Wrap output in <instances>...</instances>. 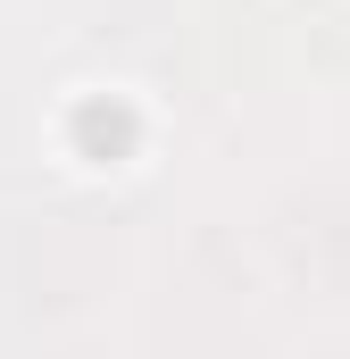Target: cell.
I'll use <instances>...</instances> for the list:
<instances>
[{
  "label": "cell",
  "mask_w": 350,
  "mask_h": 359,
  "mask_svg": "<svg viewBox=\"0 0 350 359\" xmlns=\"http://www.w3.org/2000/svg\"><path fill=\"white\" fill-rule=\"evenodd\" d=\"M76 142H84V159H125V151H134V109L84 100V109H76Z\"/></svg>",
  "instance_id": "1"
}]
</instances>
